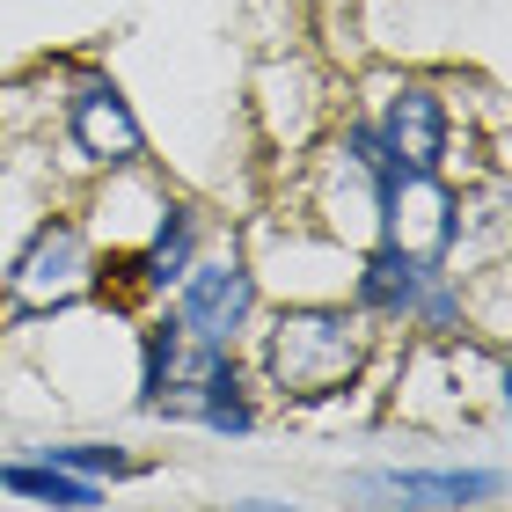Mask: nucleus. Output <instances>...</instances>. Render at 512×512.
Returning <instances> with one entry per match:
<instances>
[{
  "label": "nucleus",
  "instance_id": "4",
  "mask_svg": "<svg viewBox=\"0 0 512 512\" xmlns=\"http://www.w3.org/2000/svg\"><path fill=\"white\" fill-rule=\"evenodd\" d=\"M161 308H169V322L191 344H227V352H242L249 330H256V315H264V271H256L249 242L242 235H227V242L213 235Z\"/></svg>",
  "mask_w": 512,
  "mask_h": 512
},
{
  "label": "nucleus",
  "instance_id": "11",
  "mask_svg": "<svg viewBox=\"0 0 512 512\" xmlns=\"http://www.w3.org/2000/svg\"><path fill=\"white\" fill-rule=\"evenodd\" d=\"M227 512H300V505H286V498H235Z\"/></svg>",
  "mask_w": 512,
  "mask_h": 512
},
{
  "label": "nucleus",
  "instance_id": "7",
  "mask_svg": "<svg viewBox=\"0 0 512 512\" xmlns=\"http://www.w3.org/2000/svg\"><path fill=\"white\" fill-rule=\"evenodd\" d=\"M439 271H454V264H439V256H425V249H403V242L381 235V242L352 249V264H344V300H352V315H366L381 337L403 344L417 300H425V286Z\"/></svg>",
  "mask_w": 512,
  "mask_h": 512
},
{
  "label": "nucleus",
  "instance_id": "3",
  "mask_svg": "<svg viewBox=\"0 0 512 512\" xmlns=\"http://www.w3.org/2000/svg\"><path fill=\"white\" fill-rule=\"evenodd\" d=\"M88 278H96V242L81 213H37L15 256L0 264V322L8 330L66 322L74 308H88Z\"/></svg>",
  "mask_w": 512,
  "mask_h": 512
},
{
  "label": "nucleus",
  "instance_id": "9",
  "mask_svg": "<svg viewBox=\"0 0 512 512\" xmlns=\"http://www.w3.org/2000/svg\"><path fill=\"white\" fill-rule=\"evenodd\" d=\"M0 491H8V498H22V505H44V512H96V505L110 498L103 483L66 476V469H52V461H37V454L0 461Z\"/></svg>",
  "mask_w": 512,
  "mask_h": 512
},
{
  "label": "nucleus",
  "instance_id": "10",
  "mask_svg": "<svg viewBox=\"0 0 512 512\" xmlns=\"http://www.w3.org/2000/svg\"><path fill=\"white\" fill-rule=\"evenodd\" d=\"M37 461H52V469L66 476H88V483H132V476H147V461H139L132 447H118V439H44Z\"/></svg>",
  "mask_w": 512,
  "mask_h": 512
},
{
  "label": "nucleus",
  "instance_id": "5",
  "mask_svg": "<svg viewBox=\"0 0 512 512\" xmlns=\"http://www.w3.org/2000/svg\"><path fill=\"white\" fill-rule=\"evenodd\" d=\"M59 132H66V154L81 161L88 176H125V169H147V125H139L132 96L110 74H74L59 96Z\"/></svg>",
  "mask_w": 512,
  "mask_h": 512
},
{
  "label": "nucleus",
  "instance_id": "8",
  "mask_svg": "<svg viewBox=\"0 0 512 512\" xmlns=\"http://www.w3.org/2000/svg\"><path fill=\"white\" fill-rule=\"evenodd\" d=\"M366 118H374L395 176H447L454 169V103L432 81H395Z\"/></svg>",
  "mask_w": 512,
  "mask_h": 512
},
{
  "label": "nucleus",
  "instance_id": "6",
  "mask_svg": "<svg viewBox=\"0 0 512 512\" xmlns=\"http://www.w3.org/2000/svg\"><path fill=\"white\" fill-rule=\"evenodd\" d=\"M344 498L374 512H491L505 498L498 461H447V469H403V461H374V469L344 476Z\"/></svg>",
  "mask_w": 512,
  "mask_h": 512
},
{
  "label": "nucleus",
  "instance_id": "1",
  "mask_svg": "<svg viewBox=\"0 0 512 512\" xmlns=\"http://www.w3.org/2000/svg\"><path fill=\"white\" fill-rule=\"evenodd\" d=\"M381 344L388 337L366 315H352L344 293H315V300H264L242 359L271 410H330L374 381Z\"/></svg>",
  "mask_w": 512,
  "mask_h": 512
},
{
  "label": "nucleus",
  "instance_id": "2",
  "mask_svg": "<svg viewBox=\"0 0 512 512\" xmlns=\"http://www.w3.org/2000/svg\"><path fill=\"white\" fill-rule=\"evenodd\" d=\"M132 410L154 425H191L213 439H249L264 425V388H256L249 359L227 344H191L169 322V308H154L132 322Z\"/></svg>",
  "mask_w": 512,
  "mask_h": 512
}]
</instances>
